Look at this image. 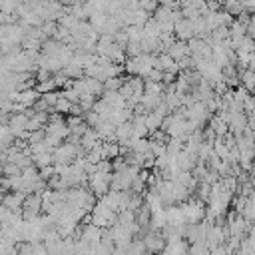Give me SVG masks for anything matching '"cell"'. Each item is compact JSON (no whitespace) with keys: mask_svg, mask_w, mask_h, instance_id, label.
<instances>
[{"mask_svg":"<svg viewBox=\"0 0 255 255\" xmlns=\"http://www.w3.org/2000/svg\"><path fill=\"white\" fill-rule=\"evenodd\" d=\"M161 251H163V255H187V243L183 239L171 241V243H165V247Z\"/></svg>","mask_w":255,"mask_h":255,"instance_id":"5b68a950","label":"cell"},{"mask_svg":"<svg viewBox=\"0 0 255 255\" xmlns=\"http://www.w3.org/2000/svg\"><path fill=\"white\" fill-rule=\"evenodd\" d=\"M20 167L16 165V163H10V161H4L2 163V175H6V177H12V175H20Z\"/></svg>","mask_w":255,"mask_h":255,"instance_id":"8992f818","label":"cell"},{"mask_svg":"<svg viewBox=\"0 0 255 255\" xmlns=\"http://www.w3.org/2000/svg\"><path fill=\"white\" fill-rule=\"evenodd\" d=\"M165 54L171 58V60H181V58H185V56H189V52H187V44L185 42H181V40H173L167 48H165Z\"/></svg>","mask_w":255,"mask_h":255,"instance_id":"277c9868","label":"cell"},{"mask_svg":"<svg viewBox=\"0 0 255 255\" xmlns=\"http://www.w3.org/2000/svg\"><path fill=\"white\" fill-rule=\"evenodd\" d=\"M24 193H20V191H6L4 193V197H2V201H0V205H4L8 211H12V213H20V209H22V203H24Z\"/></svg>","mask_w":255,"mask_h":255,"instance_id":"3957f363","label":"cell"},{"mask_svg":"<svg viewBox=\"0 0 255 255\" xmlns=\"http://www.w3.org/2000/svg\"><path fill=\"white\" fill-rule=\"evenodd\" d=\"M141 243H143L145 253H153V255L161 253V249L165 247V239H163V235H161L159 231H151V229L143 233Z\"/></svg>","mask_w":255,"mask_h":255,"instance_id":"6da1fadb","label":"cell"},{"mask_svg":"<svg viewBox=\"0 0 255 255\" xmlns=\"http://www.w3.org/2000/svg\"><path fill=\"white\" fill-rule=\"evenodd\" d=\"M173 36H175V40H181V42H187V40L195 38L193 22H189V20H185V18H179V20L173 24Z\"/></svg>","mask_w":255,"mask_h":255,"instance_id":"7a4b0ae2","label":"cell"},{"mask_svg":"<svg viewBox=\"0 0 255 255\" xmlns=\"http://www.w3.org/2000/svg\"><path fill=\"white\" fill-rule=\"evenodd\" d=\"M4 193H6V191H4L2 187H0V201H2V197H4Z\"/></svg>","mask_w":255,"mask_h":255,"instance_id":"ba28073f","label":"cell"},{"mask_svg":"<svg viewBox=\"0 0 255 255\" xmlns=\"http://www.w3.org/2000/svg\"><path fill=\"white\" fill-rule=\"evenodd\" d=\"M157 6H159L157 0H137V8L143 10V12H147V14H153V10Z\"/></svg>","mask_w":255,"mask_h":255,"instance_id":"52a82bcc","label":"cell"}]
</instances>
